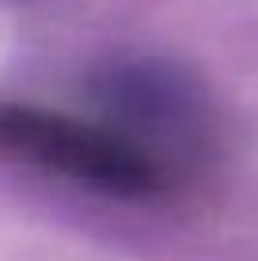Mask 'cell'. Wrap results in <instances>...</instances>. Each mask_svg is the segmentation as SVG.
Returning <instances> with one entry per match:
<instances>
[{
  "instance_id": "cell-1",
  "label": "cell",
  "mask_w": 258,
  "mask_h": 261,
  "mask_svg": "<svg viewBox=\"0 0 258 261\" xmlns=\"http://www.w3.org/2000/svg\"><path fill=\"white\" fill-rule=\"evenodd\" d=\"M0 155L126 201L159 197L182 178V167L122 125L80 121L27 102H0Z\"/></svg>"
}]
</instances>
